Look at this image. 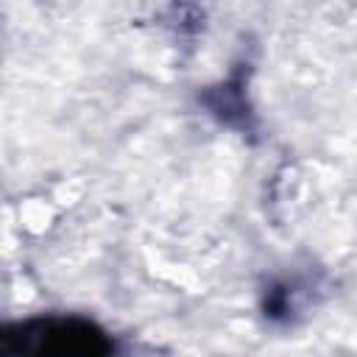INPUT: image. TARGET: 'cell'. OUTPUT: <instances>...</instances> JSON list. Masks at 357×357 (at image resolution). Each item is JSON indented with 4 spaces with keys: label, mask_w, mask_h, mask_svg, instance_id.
Segmentation results:
<instances>
[{
    "label": "cell",
    "mask_w": 357,
    "mask_h": 357,
    "mask_svg": "<svg viewBox=\"0 0 357 357\" xmlns=\"http://www.w3.org/2000/svg\"><path fill=\"white\" fill-rule=\"evenodd\" d=\"M0 357H112V343L84 318L50 315L8 326Z\"/></svg>",
    "instance_id": "6da1fadb"
}]
</instances>
